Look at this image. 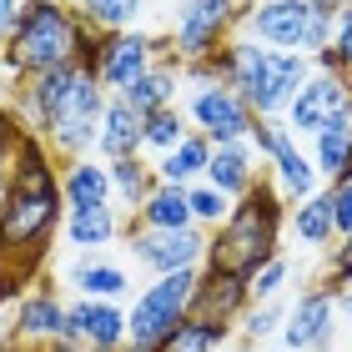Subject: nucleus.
Wrapping results in <instances>:
<instances>
[{"mask_svg": "<svg viewBox=\"0 0 352 352\" xmlns=\"http://www.w3.org/2000/svg\"><path fill=\"white\" fill-rule=\"evenodd\" d=\"M60 221H66V197H60L56 156L30 131L10 156V197L0 206V302L21 292V277L45 257Z\"/></svg>", "mask_w": 352, "mask_h": 352, "instance_id": "f257e3e1", "label": "nucleus"}, {"mask_svg": "<svg viewBox=\"0 0 352 352\" xmlns=\"http://www.w3.org/2000/svg\"><path fill=\"white\" fill-rule=\"evenodd\" d=\"M287 212H292V206L282 201V191L272 186V176L262 171L257 186H252L242 201H232V217L206 236L201 272H206V277H232V282L252 287V277H257L272 257H282Z\"/></svg>", "mask_w": 352, "mask_h": 352, "instance_id": "f03ea898", "label": "nucleus"}, {"mask_svg": "<svg viewBox=\"0 0 352 352\" xmlns=\"http://www.w3.org/2000/svg\"><path fill=\"white\" fill-rule=\"evenodd\" d=\"M221 86H232L242 101L252 106V116H282L292 106V96L302 81L317 71L312 56H292V51H267L252 36H232L217 56H206Z\"/></svg>", "mask_w": 352, "mask_h": 352, "instance_id": "7ed1b4c3", "label": "nucleus"}, {"mask_svg": "<svg viewBox=\"0 0 352 352\" xmlns=\"http://www.w3.org/2000/svg\"><path fill=\"white\" fill-rule=\"evenodd\" d=\"M76 36H81L76 0H25L15 36L0 51V81H10V91H15L30 76L76 60Z\"/></svg>", "mask_w": 352, "mask_h": 352, "instance_id": "20e7f679", "label": "nucleus"}, {"mask_svg": "<svg viewBox=\"0 0 352 352\" xmlns=\"http://www.w3.org/2000/svg\"><path fill=\"white\" fill-rule=\"evenodd\" d=\"M332 6H312V0H252L242 10L236 36H252L267 51H292V56H322L332 41Z\"/></svg>", "mask_w": 352, "mask_h": 352, "instance_id": "39448f33", "label": "nucleus"}, {"mask_svg": "<svg viewBox=\"0 0 352 352\" xmlns=\"http://www.w3.org/2000/svg\"><path fill=\"white\" fill-rule=\"evenodd\" d=\"M197 287H201V267L151 277V287H141L131 297V307H126V342L151 352L176 322H186L197 312Z\"/></svg>", "mask_w": 352, "mask_h": 352, "instance_id": "423d86ee", "label": "nucleus"}, {"mask_svg": "<svg viewBox=\"0 0 352 352\" xmlns=\"http://www.w3.org/2000/svg\"><path fill=\"white\" fill-rule=\"evenodd\" d=\"M247 6H252V0H182L176 15H171V45H166V51L182 60V66L217 56L221 45L236 36Z\"/></svg>", "mask_w": 352, "mask_h": 352, "instance_id": "0eeeda50", "label": "nucleus"}, {"mask_svg": "<svg viewBox=\"0 0 352 352\" xmlns=\"http://www.w3.org/2000/svg\"><path fill=\"white\" fill-rule=\"evenodd\" d=\"M111 96L106 86L96 81V76H76V91L66 111L56 116V126L45 131V146H51V156H66V162H76V156H96V136H101V116H106Z\"/></svg>", "mask_w": 352, "mask_h": 352, "instance_id": "6e6552de", "label": "nucleus"}, {"mask_svg": "<svg viewBox=\"0 0 352 352\" xmlns=\"http://www.w3.org/2000/svg\"><path fill=\"white\" fill-rule=\"evenodd\" d=\"M186 121H191V131H201L212 146H236V141H247L252 136V126H257V116H252V106L236 96L232 86H191L186 96Z\"/></svg>", "mask_w": 352, "mask_h": 352, "instance_id": "1a4fd4ad", "label": "nucleus"}, {"mask_svg": "<svg viewBox=\"0 0 352 352\" xmlns=\"http://www.w3.org/2000/svg\"><path fill=\"white\" fill-rule=\"evenodd\" d=\"M126 257L151 277H166V272H191L206 262V232L186 227V232H126Z\"/></svg>", "mask_w": 352, "mask_h": 352, "instance_id": "9d476101", "label": "nucleus"}, {"mask_svg": "<svg viewBox=\"0 0 352 352\" xmlns=\"http://www.w3.org/2000/svg\"><path fill=\"white\" fill-rule=\"evenodd\" d=\"M347 106H352V81H347V76L342 71H312L307 81H302V91L292 96V106L282 111V121H287V131H292L297 141L302 136L312 141Z\"/></svg>", "mask_w": 352, "mask_h": 352, "instance_id": "9b49d317", "label": "nucleus"}, {"mask_svg": "<svg viewBox=\"0 0 352 352\" xmlns=\"http://www.w3.org/2000/svg\"><path fill=\"white\" fill-rule=\"evenodd\" d=\"M332 327H338V292L317 282V287L292 297L287 322H282V347L287 352H327Z\"/></svg>", "mask_w": 352, "mask_h": 352, "instance_id": "f8f14e48", "label": "nucleus"}, {"mask_svg": "<svg viewBox=\"0 0 352 352\" xmlns=\"http://www.w3.org/2000/svg\"><path fill=\"white\" fill-rule=\"evenodd\" d=\"M162 56H166V41L146 36V30H116V36H106L101 41V86H106V96H121Z\"/></svg>", "mask_w": 352, "mask_h": 352, "instance_id": "ddd939ff", "label": "nucleus"}, {"mask_svg": "<svg viewBox=\"0 0 352 352\" xmlns=\"http://www.w3.org/2000/svg\"><path fill=\"white\" fill-rule=\"evenodd\" d=\"M10 338L21 347H56V342H71V307L60 302L51 287H30V292L15 302V327Z\"/></svg>", "mask_w": 352, "mask_h": 352, "instance_id": "4468645a", "label": "nucleus"}, {"mask_svg": "<svg viewBox=\"0 0 352 352\" xmlns=\"http://www.w3.org/2000/svg\"><path fill=\"white\" fill-rule=\"evenodd\" d=\"M66 307H71V342H81L86 352H121L126 347V307L121 302L76 297Z\"/></svg>", "mask_w": 352, "mask_h": 352, "instance_id": "2eb2a0df", "label": "nucleus"}, {"mask_svg": "<svg viewBox=\"0 0 352 352\" xmlns=\"http://www.w3.org/2000/svg\"><path fill=\"white\" fill-rule=\"evenodd\" d=\"M66 282L76 287V297H91V302H126L131 297V272H126L116 257L106 252H86L66 267Z\"/></svg>", "mask_w": 352, "mask_h": 352, "instance_id": "dca6fc26", "label": "nucleus"}, {"mask_svg": "<svg viewBox=\"0 0 352 352\" xmlns=\"http://www.w3.org/2000/svg\"><path fill=\"white\" fill-rule=\"evenodd\" d=\"M60 236H66V247H76L81 257H86V252H106L111 242H121V236H126V212L116 201H111V206H81V212H66Z\"/></svg>", "mask_w": 352, "mask_h": 352, "instance_id": "f3484780", "label": "nucleus"}, {"mask_svg": "<svg viewBox=\"0 0 352 352\" xmlns=\"http://www.w3.org/2000/svg\"><path fill=\"white\" fill-rule=\"evenodd\" d=\"M307 156H312L317 176H322V186L352 182V106H347V111H338V116H332L322 131L312 136Z\"/></svg>", "mask_w": 352, "mask_h": 352, "instance_id": "a211bd4d", "label": "nucleus"}, {"mask_svg": "<svg viewBox=\"0 0 352 352\" xmlns=\"http://www.w3.org/2000/svg\"><path fill=\"white\" fill-rule=\"evenodd\" d=\"M141 126H146V116H136L121 96H111V106L101 116V136H96V156H101L106 166L111 162H126V156H146V151H141V146H146Z\"/></svg>", "mask_w": 352, "mask_h": 352, "instance_id": "6ab92c4d", "label": "nucleus"}, {"mask_svg": "<svg viewBox=\"0 0 352 352\" xmlns=\"http://www.w3.org/2000/svg\"><path fill=\"white\" fill-rule=\"evenodd\" d=\"M257 176H262L257 151H252L247 141H236V146H212V166H206V176H201V182H206V186H217L221 197L242 201L247 191L257 186Z\"/></svg>", "mask_w": 352, "mask_h": 352, "instance_id": "aec40b11", "label": "nucleus"}, {"mask_svg": "<svg viewBox=\"0 0 352 352\" xmlns=\"http://www.w3.org/2000/svg\"><path fill=\"white\" fill-rule=\"evenodd\" d=\"M186 227H197V221H191L186 186H162V182H156V191L126 217V232H186Z\"/></svg>", "mask_w": 352, "mask_h": 352, "instance_id": "412c9836", "label": "nucleus"}, {"mask_svg": "<svg viewBox=\"0 0 352 352\" xmlns=\"http://www.w3.org/2000/svg\"><path fill=\"white\" fill-rule=\"evenodd\" d=\"M60 197H66V212L111 206V166L101 156H76V162H66L60 166Z\"/></svg>", "mask_w": 352, "mask_h": 352, "instance_id": "4be33fe9", "label": "nucleus"}, {"mask_svg": "<svg viewBox=\"0 0 352 352\" xmlns=\"http://www.w3.org/2000/svg\"><path fill=\"white\" fill-rule=\"evenodd\" d=\"M176 91H182V60L166 51L141 81H131L121 91V101L131 106L136 116H151V111H162V106H176Z\"/></svg>", "mask_w": 352, "mask_h": 352, "instance_id": "5701e85b", "label": "nucleus"}, {"mask_svg": "<svg viewBox=\"0 0 352 352\" xmlns=\"http://www.w3.org/2000/svg\"><path fill=\"white\" fill-rule=\"evenodd\" d=\"M227 342H236V322H221V317L191 312L186 322H176L151 352H221Z\"/></svg>", "mask_w": 352, "mask_h": 352, "instance_id": "b1692460", "label": "nucleus"}, {"mask_svg": "<svg viewBox=\"0 0 352 352\" xmlns=\"http://www.w3.org/2000/svg\"><path fill=\"white\" fill-rule=\"evenodd\" d=\"M156 182L162 186H197L206 166H212V141H206L201 131H186V141H176V146L166 156H156Z\"/></svg>", "mask_w": 352, "mask_h": 352, "instance_id": "393cba45", "label": "nucleus"}, {"mask_svg": "<svg viewBox=\"0 0 352 352\" xmlns=\"http://www.w3.org/2000/svg\"><path fill=\"white\" fill-rule=\"evenodd\" d=\"M156 191V166L146 156H126V162H111V201L121 206L126 217L136 212L141 201H146Z\"/></svg>", "mask_w": 352, "mask_h": 352, "instance_id": "a878e982", "label": "nucleus"}, {"mask_svg": "<svg viewBox=\"0 0 352 352\" xmlns=\"http://www.w3.org/2000/svg\"><path fill=\"white\" fill-rule=\"evenodd\" d=\"M287 227L297 232V242H302V247L327 252L332 242H338V232H332V206H327V191H317V197L297 201L292 212H287Z\"/></svg>", "mask_w": 352, "mask_h": 352, "instance_id": "bb28decb", "label": "nucleus"}, {"mask_svg": "<svg viewBox=\"0 0 352 352\" xmlns=\"http://www.w3.org/2000/svg\"><path fill=\"white\" fill-rule=\"evenodd\" d=\"M141 10H146V0H76V15H81L86 25L106 30V36H116V30H136Z\"/></svg>", "mask_w": 352, "mask_h": 352, "instance_id": "cd10ccee", "label": "nucleus"}, {"mask_svg": "<svg viewBox=\"0 0 352 352\" xmlns=\"http://www.w3.org/2000/svg\"><path fill=\"white\" fill-rule=\"evenodd\" d=\"M287 307H292L287 297H272V302H252V307H247L242 317H236V338H242V342H252V347H262L267 338H282Z\"/></svg>", "mask_w": 352, "mask_h": 352, "instance_id": "c85d7f7f", "label": "nucleus"}, {"mask_svg": "<svg viewBox=\"0 0 352 352\" xmlns=\"http://www.w3.org/2000/svg\"><path fill=\"white\" fill-rule=\"evenodd\" d=\"M186 131H191V121H186L182 101H176V106H162V111H151V116H146V126H141V136H146V146H141V151L166 156L176 141H186Z\"/></svg>", "mask_w": 352, "mask_h": 352, "instance_id": "c756f323", "label": "nucleus"}, {"mask_svg": "<svg viewBox=\"0 0 352 352\" xmlns=\"http://www.w3.org/2000/svg\"><path fill=\"white\" fill-rule=\"evenodd\" d=\"M317 71H342L352 76V0L347 6H338V15H332V41H327V51L312 60Z\"/></svg>", "mask_w": 352, "mask_h": 352, "instance_id": "7c9ffc66", "label": "nucleus"}, {"mask_svg": "<svg viewBox=\"0 0 352 352\" xmlns=\"http://www.w3.org/2000/svg\"><path fill=\"white\" fill-rule=\"evenodd\" d=\"M186 201H191V221L212 236L221 221L232 217V197H221L217 186H206V182H197V186H186Z\"/></svg>", "mask_w": 352, "mask_h": 352, "instance_id": "2f4dec72", "label": "nucleus"}, {"mask_svg": "<svg viewBox=\"0 0 352 352\" xmlns=\"http://www.w3.org/2000/svg\"><path fill=\"white\" fill-rule=\"evenodd\" d=\"M287 282H292V257L282 252V257H272V262L257 272V277H252L247 292H252V302H272V297H282Z\"/></svg>", "mask_w": 352, "mask_h": 352, "instance_id": "473e14b6", "label": "nucleus"}, {"mask_svg": "<svg viewBox=\"0 0 352 352\" xmlns=\"http://www.w3.org/2000/svg\"><path fill=\"white\" fill-rule=\"evenodd\" d=\"M322 191H327V206H332V232H338V242H342V236H352V182L322 186Z\"/></svg>", "mask_w": 352, "mask_h": 352, "instance_id": "72a5a7b5", "label": "nucleus"}, {"mask_svg": "<svg viewBox=\"0 0 352 352\" xmlns=\"http://www.w3.org/2000/svg\"><path fill=\"white\" fill-rule=\"evenodd\" d=\"M322 287H332V292H342V287H352V236H342L338 252L327 257V277Z\"/></svg>", "mask_w": 352, "mask_h": 352, "instance_id": "f704fd0d", "label": "nucleus"}, {"mask_svg": "<svg viewBox=\"0 0 352 352\" xmlns=\"http://www.w3.org/2000/svg\"><path fill=\"white\" fill-rule=\"evenodd\" d=\"M25 0H0V51H6V41L15 36V21H21Z\"/></svg>", "mask_w": 352, "mask_h": 352, "instance_id": "c9c22d12", "label": "nucleus"}, {"mask_svg": "<svg viewBox=\"0 0 352 352\" xmlns=\"http://www.w3.org/2000/svg\"><path fill=\"white\" fill-rule=\"evenodd\" d=\"M338 317H347V322H352V287H342V292H338Z\"/></svg>", "mask_w": 352, "mask_h": 352, "instance_id": "e433bc0d", "label": "nucleus"}, {"mask_svg": "<svg viewBox=\"0 0 352 352\" xmlns=\"http://www.w3.org/2000/svg\"><path fill=\"white\" fill-rule=\"evenodd\" d=\"M221 352H262V347H252V342H242V338H236V342H227Z\"/></svg>", "mask_w": 352, "mask_h": 352, "instance_id": "4c0bfd02", "label": "nucleus"}, {"mask_svg": "<svg viewBox=\"0 0 352 352\" xmlns=\"http://www.w3.org/2000/svg\"><path fill=\"white\" fill-rule=\"evenodd\" d=\"M6 197H10V171H0V206H6Z\"/></svg>", "mask_w": 352, "mask_h": 352, "instance_id": "58836bf2", "label": "nucleus"}, {"mask_svg": "<svg viewBox=\"0 0 352 352\" xmlns=\"http://www.w3.org/2000/svg\"><path fill=\"white\" fill-rule=\"evenodd\" d=\"M312 6H332V10H338V6H347V0H312Z\"/></svg>", "mask_w": 352, "mask_h": 352, "instance_id": "ea45409f", "label": "nucleus"}, {"mask_svg": "<svg viewBox=\"0 0 352 352\" xmlns=\"http://www.w3.org/2000/svg\"><path fill=\"white\" fill-rule=\"evenodd\" d=\"M0 171H10V156H6V151H0Z\"/></svg>", "mask_w": 352, "mask_h": 352, "instance_id": "a19ab883", "label": "nucleus"}, {"mask_svg": "<svg viewBox=\"0 0 352 352\" xmlns=\"http://www.w3.org/2000/svg\"><path fill=\"white\" fill-rule=\"evenodd\" d=\"M0 111H6V101H0Z\"/></svg>", "mask_w": 352, "mask_h": 352, "instance_id": "79ce46f5", "label": "nucleus"}, {"mask_svg": "<svg viewBox=\"0 0 352 352\" xmlns=\"http://www.w3.org/2000/svg\"><path fill=\"white\" fill-rule=\"evenodd\" d=\"M347 81H352V76H347Z\"/></svg>", "mask_w": 352, "mask_h": 352, "instance_id": "37998d69", "label": "nucleus"}]
</instances>
